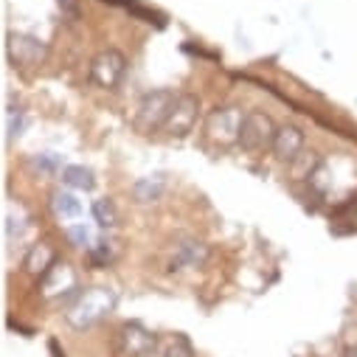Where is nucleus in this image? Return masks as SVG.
I'll return each mask as SVG.
<instances>
[{"mask_svg": "<svg viewBox=\"0 0 357 357\" xmlns=\"http://www.w3.org/2000/svg\"><path fill=\"white\" fill-rule=\"evenodd\" d=\"M113 310H116V293L107 287H93L76 298V304L68 310V321L76 329H87L96 321L107 318Z\"/></svg>", "mask_w": 357, "mask_h": 357, "instance_id": "obj_1", "label": "nucleus"}, {"mask_svg": "<svg viewBox=\"0 0 357 357\" xmlns=\"http://www.w3.org/2000/svg\"><path fill=\"white\" fill-rule=\"evenodd\" d=\"M276 124L273 119L267 116L264 110H248L245 119H242V127H239V141L236 146L248 155H256V152H264L273 146V138H276Z\"/></svg>", "mask_w": 357, "mask_h": 357, "instance_id": "obj_2", "label": "nucleus"}, {"mask_svg": "<svg viewBox=\"0 0 357 357\" xmlns=\"http://www.w3.org/2000/svg\"><path fill=\"white\" fill-rule=\"evenodd\" d=\"M177 93L166 91V87H158V91H149L141 96L138 102V110H135V127L141 132H155V130H163L169 113H172V105H174Z\"/></svg>", "mask_w": 357, "mask_h": 357, "instance_id": "obj_3", "label": "nucleus"}, {"mask_svg": "<svg viewBox=\"0 0 357 357\" xmlns=\"http://www.w3.org/2000/svg\"><path fill=\"white\" fill-rule=\"evenodd\" d=\"M245 113L239 107H217L206 119V138L217 146H234L239 141V127H242Z\"/></svg>", "mask_w": 357, "mask_h": 357, "instance_id": "obj_4", "label": "nucleus"}, {"mask_svg": "<svg viewBox=\"0 0 357 357\" xmlns=\"http://www.w3.org/2000/svg\"><path fill=\"white\" fill-rule=\"evenodd\" d=\"M127 73V56L119 48H107L91 62V82L102 91H116Z\"/></svg>", "mask_w": 357, "mask_h": 357, "instance_id": "obj_5", "label": "nucleus"}, {"mask_svg": "<svg viewBox=\"0 0 357 357\" xmlns=\"http://www.w3.org/2000/svg\"><path fill=\"white\" fill-rule=\"evenodd\" d=\"M197 119H200V99L192 93H177L172 113H169L160 132H166L169 138H186L195 130Z\"/></svg>", "mask_w": 357, "mask_h": 357, "instance_id": "obj_6", "label": "nucleus"}, {"mask_svg": "<svg viewBox=\"0 0 357 357\" xmlns=\"http://www.w3.org/2000/svg\"><path fill=\"white\" fill-rule=\"evenodd\" d=\"M45 43L40 37H31V34H23V31H12L6 37V56L9 62L20 65V68H31V65H40L45 59Z\"/></svg>", "mask_w": 357, "mask_h": 357, "instance_id": "obj_7", "label": "nucleus"}, {"mask_svg": "<svg viewBox=\"0 0 357 357\" xmlns=\"http://www.w3.org/2000/svg\"><path fill=\"white\" fill-rule=\"evenodd\" d=\"M208 261V245L200 239H183L174 245V253L169 259V273H183V271H197Z\"/></svg>", "mask_w": 357, "mask_h": 357, "instance_id": "obj_8", "label": "nucleus"}, {"mask_svg": "<svg viewBox=\"0 0 357 357\" xmlns=\"http://www.w3.org/2000/svg\"><path fill=\"white\" fill-rule=\"evenodd\" d=\"M155 346V337L146 326L141 324H124L121 332H119V343H116V351L119 357H146Z\"/></svg>", "mask_w": 357, "mask_h": 357, "instance_id": "obj_9", "label": "nucleus"}, {"mask_svg": "<svg viewBox=\"0 0 357 357\" xmlns=\"http://www.w3.org/2000/svg\"><path fill=\"white\" fill-rule=\"evenodd\" d=\"M273 158L279 163H293L301 152H304V130L298 124H282L276 130V138H273V146H271Z\"/></svg>", "mask_w": 357, "mask_h": 357, "instance_id": "obj_10", "label": "nucleus"}, {"mask_svg": "<svg viewBox=\"0 0 357 357\" xmlns=\"http://www.w3.org/2000/svg\"><path fill=\"white\" fill-rule=\"evenodd\" d=\"M40 287H43V296H48V298H62V293L76 290V276H73L70 267L62 261V264H54L51 271L40 279Z\"/></svg>", "mask_w": 357, "mask_h": 357, "instance_id": "obj_11", "label": "nucleus"}, {"mask_svg": "<svg viewBox=\"0 0 357 357\" xmlns=\"http://www.w3.org/2000/svg\"><path fill=\"white\" fill-rule=\"evenodd\" d=\"M54 264H56V261H54V248H51L48 242H37V245H31L29 253H26V259H23L26 273L34 276V279H43Z\"/></svg>", "mask_w": 357, "mask_h": 357, "instance_id": "obj_12", "label": "nucleus"}, {"mask_svg": "<svg viewBox=\"0 0 357 357\" xmlns=\"http://www.w3.org/2000/svg\"><path fill=\"white\" fill-rule=\"evenodd\" d=\"M166 192V181L160 174H149V177H138V181L132 183V200L138 206H152L163 197Z\"/></svg>", "mask_w": 357, "mask_h": 357, "instance_id": "obj_13", "label": "nucleus"}, {"mask_svg": "<svg viewBox=\"0 0 357 357\" xmlns=\"http://www.w3.org/2000/svg\"><path fill=\"white\" fill-rule=\"evenodd\" d=\"M59 177H62V183H65L68 189H76V192H93V186H96L93 172L87 169V166H79V163L65 166V169L59 172Z\"/></svg>", "mask_w": 357, "mask_h": 357, "instance_id": "obj_14", "label": "nucleus"}, {"mask_svg": "<svg viewBox=\"0 0 357 357\" xmlns=\"http://www.w3.org/2000/svg\"><path fill=\"white\" fill-rule=\"evenodd\" d=\"M51 211H54L59 220H73V217L82 214V203L76 200V195L56 189V192L51 195Z\"/></svg>", "mask_w": 357, "mask_h": 357, "instance_id": "obj_15", "label": "nucleus"}, {"mask_svg": "<svg viewBox=\"0 0 357 357\" xmlns=\"http://www.w3.org/2000/svg\"><path fill=\"white\" fill-rule=\"evenodd\" d=\"M93 220H96V225H99V228L113 231V228L119 225V211H116V203H113L110 197L96 200V203H93Z\"/></svg>", "mask_w": 357, "mask_h": 357, "instance_id": "obj_16", "label": "nucleus"}, {"mask_svg": "<svg viewBox=\"0 0 357 357\" xmlns=\"http://www.w3.org/2000/svg\"><path fill=\"white\" fill-rule=\"evenodd\" d=\"M65 234H68V239H70V245H73V248H82V250H91V248H93V236H91V228H87L84 222H76V225H70Z\"/></svg>", "mask_w": 357, "mask_h": 357, "instance_id": "obj_17", "label": "nucleus"}, {"mask_svg": "<svg viewBox=\"0 0 357 357\" xmlns=\"http://www.w3.org/2000/svg\"><path fill=\"white\" fill-rule=\"evenodd\" d=\"M315 166H318V155L315 152H301L293 163H290V172L296 177H312L315 174Z\"/></svg>", "mask_w": 357, "mask_h": 357, "instance_id": "obj_18", "label": "nucleus"}, {"mask_svg": "<svg viewBox=\"0 0 357 357\" xmlns=\"http://www.w3.org/2000/svg\"><path fill=\"white\" fill-rule=\"evenodd\" d=\"M31 166L34 169H40V172H62L65 166H62V158L56 155V152H43V155H37L34 160H31Z\"/></svg>", "mask_w": 357, "mask_h": 357, "instance_id": "obj_19", "label": "nucleus"}, {"mask_svg": "<svg viewBox=\"0 0 357 357\" xmlns=\"http://www.w3.org/2000/svg\"><path fill=\"white\" fill-rule=\"evenodd\" d=\"M87 253H91L93 264H107L113 259V245L107 239H99V242H93V248L87 250Z\"/></svg>", "mask_w": 357, "mask_h": 357, "instance_id": "obj_20", "label": "nucleus"}, {"mask_svg": "<svg viewBox=\"0 0 357 357\" xmlns=\"http://www.w3.org/2000/svg\"><path fill=\"white\" fill-rule=\"evenodd\" d=\"M163 357H195V351H192V346H189L183 337H174V340L166 343Z\"/></svg>", "mask_w": 357, "mask_h": 357, "instance_id": "obj_21", "label": "nucleus"}, {"mask_svg": "<svg viewBox=\"0 0 357 357\" xmlns=\"http://www.w3.org/2000/svg\"><path fill=\"white\" fill-rule=\"evenodd\" d=\"M23 234H26V220L20 214L15 217V211H9L6 214V236H9V242L12 239H23Z\"/></svg>", "mask_w": 357, "mask_h": 357, "instance_id": "obj_22", "label": "nucleus"}, {"mask_svg": "<svg viewBox=\"0 0 357 357\" xmlns=\"http://www.w3.org/2000/svg\"><path fill=\"white\" fill-rule=\"evenodd\" d=\"M23 127H26V113L17 110V116H15V110H9V119H6V141H12L15 135H20Z\"/></svg>", "mask_w": 357, "mask_h": 357, "instance_id": "obj_23", "label": "nucleus"}, {"mask_svg": "<svg viewBox=\"0 0 357 357\" xmlns=\"http://www.w3.org/2000/svg\"><path fill=\"white\" fill-rule=\"evenodd\" d=\"M62 6H65V9L70 12V17L76 15V3H73V0H59V9H62Z\"/></svg>", "mask_w": 357, "mask_h": 357, "instance_id": "obj_24", "label": "nucleus"}, {"mask_svg": "<svg viewBox=\"0 0 357 357\" xmlns=\"http://www.w3.org/2000/svg\"><path fill=\"white\" fill-rule=\"evenodd\" d=\"M343 357H357V343L354 346H346L343 349Z\"/></svg>", "mask_w": 357, "mask_h": 357, "instance_id": "obj_25", "label": "nucleus"}]
</instances>
